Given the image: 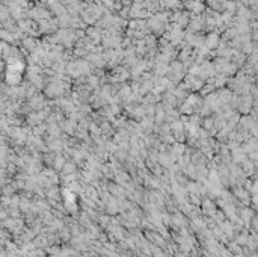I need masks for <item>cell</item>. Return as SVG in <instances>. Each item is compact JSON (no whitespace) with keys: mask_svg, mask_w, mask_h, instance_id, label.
Segmentation results:
<instances>
[{"mask_svg":"<svg viewBox=\"0 0 258 257\" xmlns=\"http://www.w3.org/2000/svg\"><path fill=\"white\" fill-rule=\"evenodd\" d=\"M65 165H63V159L62 157H57L56 159V168H63Z\"/></svg>","mask_w":258,"mask_h":257,"instance_id":"6","label":"cell"},{"mask_svg":"<svg viewBox=\"0 0 258 257\" xmlns=\"http://www.w3.org/2000/svg\"><path fill=\"white\" fill-rule=\"evenodd\" d=\"M183 150H184V147L181 145V144H177V145L172 148V156H174V157H180L183 154Z\"/></svg>","mask_w":258,"mask_h":257,"instance_id":"2","label":"cell"},{"mask_svg":"<svg viewBox=\"0 0 258 257\" xmlns=\"http://www.w3.org/2000/svg\"><path fill=\"white\" fill-rule=\"evenodd\" d=\"M216 126V121L213 120V118H205V121H204V129H214Z\"/></svg>","mask_w":258,"mask_h":257,"instance_id":"3","label":"cell"},{"mask_svg":"<svg viewBox=\"0 0 258 257\" xmlns=\"http://www.w3.org/2000/svg\"><path fill=\"white\" fill-rule=\"evenodd\" d=\"M89 132L92 133V136H95V135H100V133H101V129L98 127V126H95V124H91V126H89Z\"/></svg>","mask_w":258,"mask_h":257,"instance_id":"4","label":"cell"},{"mask_svg":"<svg viewBox=\"0 0 258 257\" xmlns=\"http://www.w3.org/2000/svg\"><path fill=\"white\" fill-rule=\"evenodd\" d=\"M44 132H45V129H44L42 126H35V130H33L35 135H42Z\"/></svg>","mask_w":258,"mask_h":257,"instance_id":"5","label":"cell"},{"mask_svg":"<svg viewBox=\"0 0 258 257\" xmlns=\"http://www.w3.org/2000/svg\"><path fill=\"white\" fill-rule=\"evenodd\" d=\"M63 169L67 171V173H70V171H74V165H72V163H65Z\"/></svg>","mask_w":258,"mask_h":257,"instance_id":"7","label":"cell"},{"mask_svg":"<svg viewBox=\"0 0 258 257\" xmlns=\"http://www.w3.org/2000/svg\"><path fill=\"white\" fill-rule=\"evenodd\" d=\"M42 120H44L42 114H35V115H30V117L27 118V121L32 124V126H36V124H39Z\"/></svg>","mask_w":258,"mask_h":257,"instance_id":"1","label":"cell"},{"mask_svg":"<svg viewBox=\"0 0 258 257\" xmlns=\"http://www.w3.org/2000/svg\"><path fill=\"white\" fill-rule=\"evenodd\" d=\"M107 130H110V126L107 123H104L103 126H101V132H107Z\"/></svg>","mask_w":258,"mask_h":257,"instance_id":"8","label":"cell"}]
</instances>
